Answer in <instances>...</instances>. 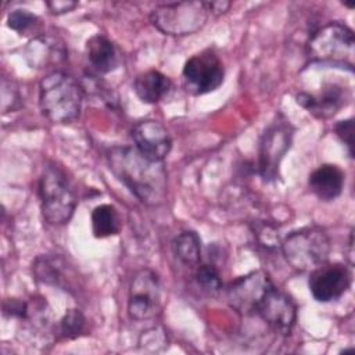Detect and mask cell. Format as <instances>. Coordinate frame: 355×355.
<instances>
[{"label":"cell","instance_id":"cell-1","mask_svg":"<svg viewBox=\"0 0 355 355\" xmlns=\"http://www.w3.org/2000/svg\"><path fill=\"white\" fill-rule=\"evenodd\" d=\"M110 171L141 202L159 205L166 198L168 178L164 164L153 161L135 147L116 146L107 153Z\"/></svg>","mask_w":355,"mask_h":355},{"label":"cell","instance_id":"cell-2","mask_svg":"<svg viewBox=\"0 0 355 355\" xmlns=\"http://www.w3.org/2000/svg\"><path fill=\"white\" fill-rule=\"evenodd\" d=\"M83 86L69 73L51 71L39 83L42 114L53 123H68L79 116Z\"/></svg>","mask_w":355,"mask_h":355},{"label":"cell","instance_id":"cell-3","mask_svg":"<svg viewBox=\"0 0 355 355\" xmlns=\"http://www.w3.org/2000/svg\"><path fill=\"white\" fill-rule=\"evenodd\" d=\"M355 37L343 22H327L312 33L308 40V57L312 62L343 67L352 71Z\"/></svg>","mask_w":355,"mask_h":355},{"label":"cell","instance_id":"cell-4","mask_svg":"<svg viewBox=\"0 0 355 355\" xmlns=\"http://www.w3.org/2000/svg\"><path fill=\"white\" fill-rule=\"evenodd\" d=\"M286 262L298 272H311L324 263L330 255V239L319 226H306L291 232L280 244Z\"/></svg>","mask_w":355,"mask_h":355},{"label":"cell","instance_id":"cell-5","mask_svg":"<svg viewBox=\"0 0 355 355\" xmlns=\"http://www.w3.org/2000/svg\"><path fill=\"white\" fill-rule=\"evenodd\" d=\"M39 198L42 214L49 223L64 225L72 218L76 197L64 171L55 164L43 168L39 178Z\"/></svg>","mask_w":355,"mask_h":355},{"label":"cell","instance_id":"cell-6","mask_svg":"<svg viewBox=\"0 0 355 355\" xmlns=\"http://www.w3.org/2000/svg\"><path fill=\"white\" fill-rule=\"evenodd\" d=\"M205 1H179L155 7L150 19L153 25L169 36H184L200 31L208 19Z\"/></svg>","mask_w":355,"mask_h":355},{"label":"cell","instance_id":"cell-7","mask_svg":"<svg viewBox=\"0 0 355 355\" xmlns=\"http://www.w3.org/2000/svg\"><path fill=\"white\" fill-rule=\"evenodd\" d=\"M223 64L219 55L211 49L190 57L182 71L183 87L193 96H201L216 90L223 83Z\"/></svg>","mask_w":355,"mask_h":355},{"label":"cell","instance_id":"cell-8","mask_svg":"<svg viewBox=\"0 0 355 355\" xmlns=\"http://www.w3.org/2000/svg\"><path fill=\"white\" fill-rule=\"evenodd\" d=\"M293 140V126L284 118L273 121L263 132L258 153V172L266 182L279 176V166Z\"/></svg>","mask_w":355,"mask_h":355},{"label":"cell","instance_id":"cell-9","mask_svg":"<svg viewBox=\"0 0 355 355\" xmlns=\"http://www.w3.org/2000/svg\"><path fill=\"white\" fill-rule=\"evenodd\" d=\"M161 305V283L158 275L148 269L135 273L128 298V313L135 320L153 318Z\"/></svg>","mask_w":355,"mask_h":355},{"label":"cell","instance_id":"cell-10","mask_svg":"<svg viewBox=\"0 0 355 355\" xmlns=\"http://www.w3.org/2000/svg\"><path fill=\"white\" fill-rule=\"evenodd\" d=\"M270 287H273V283L268 273L263 270L250 272L229 284L226 290L229 304L244 316L255 315L261 300Z\"/></svg>","mask_w":355,"mask_h":355},{"label":"cell","instance_id":"cell-11","mask_svg":"<svg viewBox=\"0 0 355 355\" xmlns=\"http://www.w3.org/2000/svg\"><path fill=\"white\" fill-rule=\"evenodd\" d=\"M309 291L318 302H330L343 297L351 286V272L340 262H324L311 270Z\"/></svg>","mask_w":355,"mask_h":355},{"label":"cell","instance_id":"cell-12","mask_svg":"<svg viewBox=\"0 0 355 355\" xmlns=\"http://www.w3.org/2000/svg\"><path fill=\"white\" fill-rule=\"evenodd\" d=\"M255 315L276 333L287 336L294 327L297 308L288 295L273 286L261 300Z\"/></svg>","mask_w":355,"mask_h":355},{"label":"cell","instance_id":"cell-13","mask_svg":"<svg viewBox=\"0 0 355 355\" xmlns=\"http://www.w3.org/2000/svg\"><path fill=\"white\" fill-rule=\"evenodd\" d=\"M135 148L153 161H164L172 148L168 129L155 119H144L132 129Z\"/></svg>","mask_w":355,"mask_h":355},{"label":"cell","instance_id":"cell-14","mask_svg":"<svg viewBox=\"0 0 355 355\" xmlns=\"http://www.w3.org/2000/svg\"><path fill=\"white\" fill-rule=\"evenodd\" d=\"M297 103L308 110L318 118H330L336 115L348 103L347 90L336 83H329L323 86L319 94H309L301 92L297 94Z\"/></svg>","mask_w":355,"mask_h":355},{"label":"cell","instance_id":"cell-15","mask_svg":"<svg viewBox=\"0 0 355 355\" xmlns=\"http://www.w3.org/2000/svg\"><path fill=\"white\" fill-rule=\"evenodd\" d=\"M25 58L32 68H49L62 62L67 58V50L57 37L39 35L28 43Z\"/></svg>","mask_w":355,"mask_h":355},{"label":"cell","instance_id":"cell-16","mask_svg":"<svg viewBox=\"0 0 355 355\" xmlns=\"http://www.w3.org/2000/svg\"><path fill=\"white\" fill-rule=\"evenodd\" d=\"M344 180L345 176L340 166L323 164L309 175L308 186L320 201H333L341 194Z\"/></svg>","mask_w":355,"mask_h":355},{"label":"cell","instance_id":"cell-17","mask_svg":"<svg viewBox=\"0 0 355 355\" xmlns=\"http://www.w3.org/2000/svg\"><path fill=\"white\" fill-rule=\"evenodd\" d=\"M85 54L92 68L90 73L94 75L108 73L119 65L116 46L103 35H94L86 42Z\"/></svg>","mask_w":355,"mask_h":355},{"label":"cell","instance_id":"cell-18","mask_svg":"<svg viewBox=\"0 0 355 355\" xmlns=\"http://www.w3.org/2000/svg\"><path fill=\"white\" fill-rule=\"evenodd\" d=\"M133 89L143 103L155 104L168 96L172 89V82L162 72L150 69L137 75Z\"/></svg>","mask_w":355,"mask_h":355},{"label":"cell","instance_id":"cell-19","mask_svg":"<svg viewBox=\"0 0 355 355\" xmlns=\"http://www.w3.org/2000/svg\"><path fill=\"white\" fill-rule=\"evenodd\" d=\"M122 226L118 209L111 204L97 205L92 212V232L94 237L104 239L119 233Z\"/></svg>","mask_w":355,"mask_h":355},{"label":"cell","instance_id":"cell-20","mask_svg":"<svg viewBox=\"0 0 355 355\" xmlns=\"http://www.w3.org/2000/svg\"><path fill=\"white\" fill-rule=\"evenodd\" d=\"M175 257L187 266H198L201 259V240L193 230L178 234L172 243Z\"/></svg>","mask_w":355,"mask_h":355},{"label":"cell","instance_id":"cell-21","mask_svg":"<svg viewBox=\"0 0 355 355\" xmlns=\"http://www.w3.org/2000/svg\"><path fill=\"white\" fill-rule=\"evenodd\" d=\"M65 262L60 257L42 255L33 263V273L36 279L44 284L62 287L67 280L64 276Z\"/></svg>","mask_w":355,"mask_h":355},{"label":"cell","instance_id":"cell-22","mask_svg":"<svg viewBox=\"0 0 355 355\" xmlns=\"http://www.w3.org/2000/svg\"><path fill=\"white\" fill-rule=\"evenodd\" d=\"M86 319L79 309H68L60 320V333L64 338H76L85 330Z\"/></svg>","mask_w":355,"mask_h":355},{"label":"cell","instance_id":"cell-23","mask_svg":"<svg viewBox=\"0 0 355 355\" xmlns=\"http://www.w3.org/2000/svg\"><path fill=\"white\" fill-rule=\"evenodd\" d=\"M196 282L204 291H208L212 294L220 291L223 286L220 275L212 263H204L197 268Z\"/></svg>","mask_w":355,"mask_h":355},{"label":"cell","instance_id":"cell-24","mask_svg":"<svg viewBox=\"0 0 355 355\" xmlns=\"http://www.w3.org/2000/svg\"><path fill=\"white\" fill-rule=\"evenodd\" d=\"M7 25L18 33H26L39 25V18L28 10H14L7 17Z\"/></svg>","mask_w":355,"mask_h":355},{"label":"cell","instance_id":"cell-25","mask_svg":"<svg viewBox=\"0 0 355 355\" xmlns=\"http://www.w3.org/2000/svg\"><path fill=\"white\" fill-rule=\"evenodd\" d=\"M252 234L257 243L266 250H275L280 245L277 230L266 222H255L252 225Z\"/></svg>","mask_w":355,"mask_h":355},{"label":"cell","instance_id":"cell-26","mask_svg":"<svg viewBox=\"0 0 355 355\" xmlns=\"http://www.w3.org/2000/svg\"><path fill=\"white\" fill-rule=\"evenodd\" d=\"M334 132L337 137L345 144L348 155L354 157V119L348 118L344 121H340L334 126Z\"/></svg>","mask_w":355,"mask_h":355},{"label":"cell","instance_id":"cell-27","mask_svg":"<svg viewBox=\"0 0 355 355\" xmlns=\"http://www.w3.org/2000/svg\"><path fill=\"white\" fill-rule=\"evenodd\" d=\"M28 312V304L18 298H8L3 302V313L6 316L25 319Z\"/></svg>","mask_w":355,"mask_h":355},{"label":"cell","instance_id":"cell-28","mask_svg":"<svg viewBox=\"0 0 355 355\" xmlns=\"http://www.w3.org/2000/svg\"><path fill=\"white\" fill-rule=\"evenodd\" d=\"M46 4L53 14H65L78 6V3L72 0H53V1H47Z\"/></svg>","mask_w":355,"mask_h":355},{"label":"cell","instance_id":"cell-29","mask_svg":"<svg viewBox=\"0 0 355 355\" xmlns=\"http://www.w3.org/2000/svg\"><path fill=\"white\" fill-rule=\"evenodd\" d=\"M209 14H215V15H220L223 12H226L230 7L229 1H205Z\"/></svg>","mask_w":355,"mask_h":355}]
</instances>
